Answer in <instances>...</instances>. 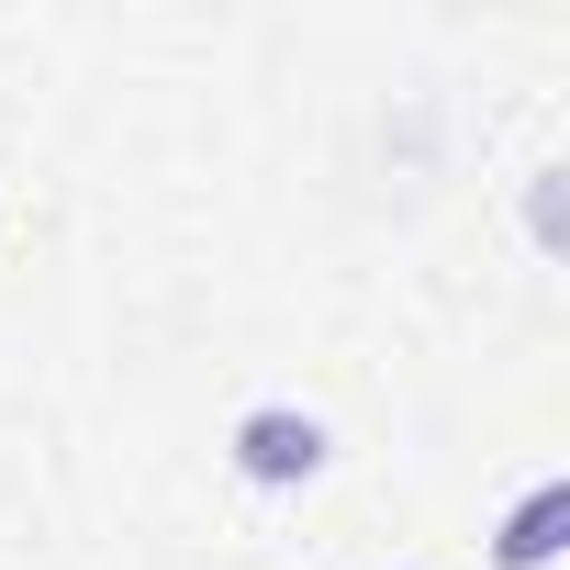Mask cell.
I'll use <instances>...</instances> for the list:
<instances>
[{
	"label": "cell",
	"mask_w": 570,
	"mask_h": 570,
	"mask_svg": "<svg viewBox=\"0 0 570 570\" xmlns=\"http://www.w3.org/2000/svg\"><path fill=\"white\" fill-rule=\"evenodd\" d=\"M325 414H303V403H257V414H235V470L257 481V492H292V481H314L325 470Z\"/></svg>",
	"instance_id": "obj_1"
},
{
	"label": "cell",
	"mask_w": 570,
	"mask_h": 570,
	"mask_svg": "<svg viewBox=\"0 0 570 570\" xmlns=\"http://www.w3.org/2000/svg\"><path fill=\"white\" fill-rule=\"evenodd\" d=\"M559 514H570V492H559V481H537V492L514 503V525H503V548H492V559H503V570H548V559H559Z\"/></svg>",
	"instance_id": "obj_2"
}]
</instances>
